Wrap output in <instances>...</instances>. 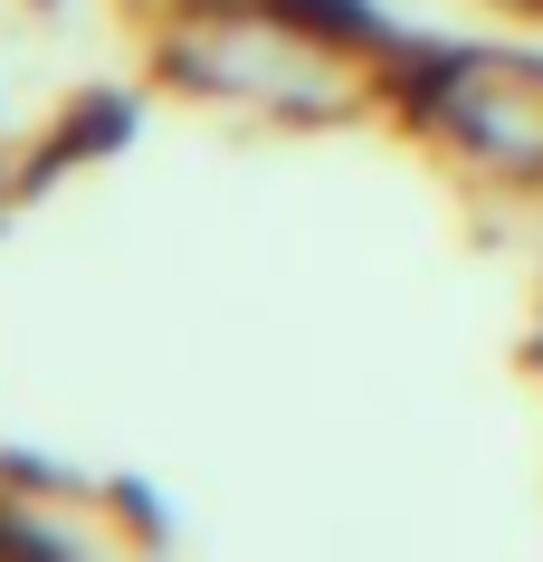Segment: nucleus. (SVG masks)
Segmentation results:
<instances>
[]
</instances>
